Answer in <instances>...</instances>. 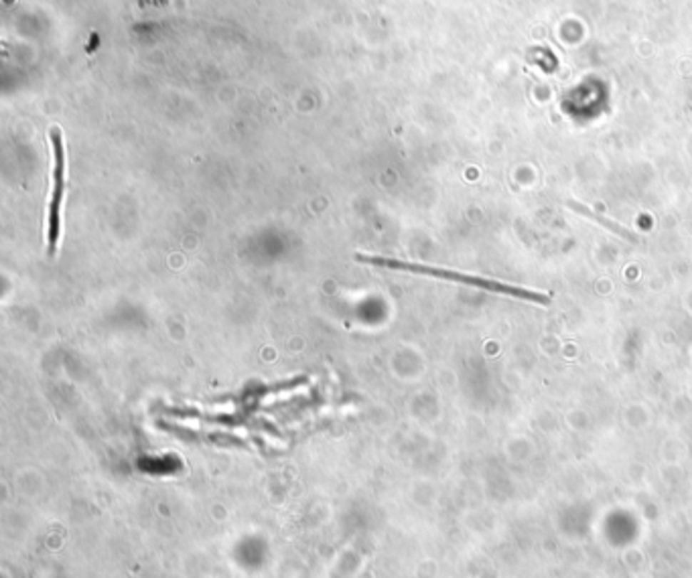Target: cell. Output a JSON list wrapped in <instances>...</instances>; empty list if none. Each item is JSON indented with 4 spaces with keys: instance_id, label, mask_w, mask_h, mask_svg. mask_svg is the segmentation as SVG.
I'll return each mask as SVG.
<instances>
[{
    "instance_id": "1",
    "label": "cell",
    "mask_w": 692,
    "mask_h": 578,
    "mask_svg": "<svg viewBox=\"0 0 692 578\" xmlns=\"http://www.w3.org/2000/svg\"><path fill=\"white\" fill-rule=\"evenodd\" d=\"M353 258H355L357 262L384 266V268H392V270H404V272L422 274V277L441 278V280H451V282H459V284H469V287H477V289L487 290V292L506 294V296H516V299H522V301H528V302H536V304H544V306L550 304L549 294H544V292H540V290H530V289H522V287H514V284H504V282H497V280H492V278L463 274V272H457V270H447V268H437V266H427V264L402 262V260L384 258V256L355 254Z\"/></svg>"
},
{
    "instance_id": "2",
    "label": "cell",
    "mask_w": 692,
    "mask_h": 578,
    "mask_svg": "<svg viewBox=\"0 0 692 578\" xmlns=\"http://www.w3.org/2000/svg\"><path fill=\"white\" fill-rule=\"evenodd\" d=\"M51 145H53V195L49 203V213H47V254L55 256L57 254V244H59V211H61V201H63V191H66V146H63V136L59 128L51 130Z\"/></svg>"
},
{
    "instance_id": "3",
    "label": "cell",
    "mask_w": 692,
    "mask_h": 578,
    "mask_svg": "<svg viewBox=\"0 0 692 578\" xmlns=\"http://www.w3.org/2000/svg\"><path fill=\"white\" fill-rule=\"evenodd\" d=\"M569 207L573 211H576V213H581V215H585V217H589V220H593V222H597V224H601L603 227H607V229H611L614 234H617L619 237H626V239H629V242H634V244H638L640 239H638V236L634 234V232H629L627 227H624V225H619L617 222H614V220H609V217H603L601 213H595V211H591L589 207H585L583 203H576V201H569Z\"/></svg>"
}]
</instances>
